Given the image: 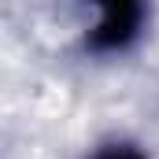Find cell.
Returning <instances> with one entry per match:
<instances>
[{
    "instance_id": "obj_1",
    "label": "cell",
    "mask_w": 159,
    "mask_h": 159,
    "mask_svg": "<svg viewBox=\"0 0 159 159\" xmlns=\"http://www.w3.org/2000/svg\"><path fill=\"white\" fill-rule=\"evenodd\" d=\"M96 7V26L89 30L85 48L96 56H119L133 48L148 22V0H89Z\"/></svg>"
},
{
    "instance_id": "obj_2",
    "label": "cell",
    "mask_w": 159,
    "mask_h": 159,
    "mask_svg": "<svg viewBox=\"0 0 159 159\" xmlns=\"http://www.w3.org/2000/svg\"><path fill=\"white\" fill-rule=\"evenodd\" d=\"M89 159H148V156H141V152L129 148V144H104V148H96Z\"/></svg>"
}]
</instances>
